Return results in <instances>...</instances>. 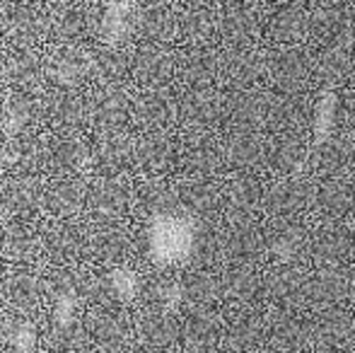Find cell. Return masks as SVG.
<instances>
[{
    "instance_id": "1",
    "label": "cell",
    "mask_w": 355,
    "mask_h": 353,
    "mask_svg": "<svg viewBox=\"0 0 355 353\" xmlns=\"http://www.w3.org/2000/svg\"><path fill=\"white\" fill-rule=\"evenodd\" d=\"M150 242H153L155 257L159 261L174 264L191 255L193 245H196V225L187 216H162L155 223Z\"/></svg>"
},
{
    "instance_id": "2",
    "label": "cell",
    "mask_w": 355,
    "mask_h": 353,
    "mask_svg": "<svg viewBox=\"0 0 355 353\" xmlns=\"http://www.w3.org/2000/svg\"><path fill=\"white\" fill-rule=\"evenodd\" d=\"M336 94L334 92H324L322 97L314 104V121H312V133L314 141L324 143L329 141V136L334 133V126H336Z\"/></svg>"
}]
</instances>
